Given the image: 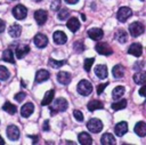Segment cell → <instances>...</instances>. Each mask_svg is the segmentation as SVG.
I'll return each mask as SVG.
<instances>
[{"instance_id": "cell-1", "label": "cell", "mask_w": 146, "mask_h": 145, "mask_svg": "<svg viewBox=\"0 0 146 145\" xmlns=\"http://www.w3.org/2000/svg\"><path fill=\"white\" fill-rule=\"evenodd\" d=\"M67 106H68L67 100H66L65 98L59 97V98H57V99L55 100V103H54L51 106H49V110H50L51 114H55V113H57V112H64V111L67 108Z\"/></svg>"}, {"instance_id": "cell-2", "label": "cell", "mask_w": 146, "mask_h": 145, "mask_svg": "<svg viewBox=\"0 0 146 145\" xmlns=\"http://www.w3.org/2000/svg\"><path fill=\"white\" fill-rule=\"evenodd\" d=\"M92 91V84L88 80H81L78 84V92L82 96H88Z\"/></svg>"}, {"instance_id": "cell-3", "label": "cell", "mask_w": 146, "mask_h": 145, "mask_svg": "<svg viewBox=\"0 0 146 145\" xmlns=\"http://www.w3.org/2000/svg\"><path fill=\"white\" fill-rule=\"evenodd\" d=\"M87 128L91 132L97 134V132H99L103 129V122L99 119H90L88 121V123H87Z\"/></svg>"}, {"instance_id": "cell-4", "label": "cell", "mask_w": 146, "mask_h": 145, "mask_svg": "<svg viewBox=\"0 0 146 145\" xmlns=\"http://www.w3.org/2000/svg\"><path fill=\"white\" fill-rule=\"evenodd\" d=\"M144 30H145V27L140 22H133L129 26V32L132 37H138V35L143 34Z\"/></svg>"}, {"instance_id": "cell-5", "label": "cell", "mask_w": 146, "mask_h": 145, "mask_svg": "<svg viewBox=\"0 0 146 145\" xmlns=\"http://www.w3.org/2000/svg\"><path fill=\"white\" fill-rule=\"evenodd\" d=\"M13 15L17 19H24L26 17V15H27V9L23 5H17L13 9Z\"/></svg>"}, {"instance_id": "cell-6", "label": "cell", "mask_w": 146, "mask_h": 145, "mask_svg": "<svg viewBox=\"0 0 146 145\" xmlns=\"http://www.w3.org/2000/svg\"><path fill=\"white\" fill-rule=\"evenodd\" d=\"M131 15H132V11H131L130 8H128V7H121V8L117 10L116 17H117V19H119L120 22L123 23V22H125Z\"/></svg>"}, {"instance_id": "cell-7", "label": "cell", "mask_w": 146, "mask_h": 145, "mask_svg": "<svg viewBox=\"0 0 146 145\" xmlns=\"http://www.w3.org/2000/svg\"><path fill=\"white\" fill-rule=\"evenodd\" d=\"M95 48H96V51H97L98 54H100V55L110 56V55H112V53H113L112 48H111V47H110L107 43H105V42H100V43H97Z\"/></svg>"}, {"instance_id": "cell-8", "label": "cell", "mask_w": 146, "mask_h": 145, "mask_svg": "<svg viewBox=\"0 0 146 145\" xmlns=\"http://www.w3.org/2000/svg\"><path fill=\"white\" fill-rule=\"evenodd\" d=\"M19 129L16 127V126H14V124H11V126H9L8 128H7V136H8V138L9 139H11V140H17L18 138H19Z\"/></svg>"}, {"instance_id": "cell-9", "label": "cell", "mask_w": 146, "mask_h": 145, "mask_svg": "<svg viewBox=\"0 0 146 145\" xmlns=\"http://www.w3.org/2000/svg\"><path fill=\"white\" fill-rule=\"evenodd\" d=\"M34 45L38 47V48H43L48 45V38L42 34V33H39L34 37Z\"/></svg>"}, {"instance_id": "cell-10", "label": "cell", "mask_w": 146, "mask_h": 145, "mask_svg": "<svg viewBox=\"0 0 146 145\" xmlns=\"http://www.w3.org/2000/svg\"><path fill=\"white\" fill-rule=\"evenodd\" d=\"M47 18H48L47 11H44V10H42V9L36 10V11L34 13V19L36 21V23H38L39 25H43V24L46 23Z\"/></svg>"}, {"instance_id": "cell-11", "label": "cell", "mask_w": 146, "mask_h": 145, "mask_svg": "<svg viewBox=\"0 0 146 145\" xmlns=\"http://www.w3.org/2000/svg\"><path fill=\"white\" fill-rule=\"evenodd\" d=\"M127 131H128V123H127L125 121L119 122V123L115 126V128H114V132H115V135L119 136V137L123 136Z\"/></svg>"}, {"instance_id": "cell-12", "label": "cell", "mask_w": 146, "mask_h": 145, "mask_svg": "<svg viewBox=\"0 0 146 145\" xmlns=\"http://www.w3.org/2000/svg\"><path fill=\"white\" fill-rule=\"evenodd\" d=\"M103 35H104L103 30L97 29V27H95V29H90V30L88 31V37H89L90 39L95 40V41L100 40V39L103 38Z\"/></svg>"}, {"instance_id": "cell-13", "label": "cell", "mask_w": 146, "mask_h": 145, "mask_svg": "<svg viewBox=\"0 0 146 145\" xmlns=\"http://www.w3.org/2000/svg\"><path fill=\"white\" fill-rule=\"evenodd\" d=\"M52 39H54V42L57 43V45H63L66 42L67 40V37L64 32L62 31H56L54 34H52Z\"/></svg>"}, {"instance_id": "cell-14", "label": "cell", "mask_w": 146, "mask_h": 145, "mask_svg": "<svg viewBox=\"0 0 146 145\" xmlns=\"http://www.w3.org/2000/svg\"><path fill=\"white\" fill-rule=\"evenodd\" d=\"M71 79H72V75L68 73V72H64V71H60L58 74H57V80L59 83L62 84H68L71 82Z\"/></svg>"}, {"instance_id": "cell-15", "label": "cell", "mask_w": 146, "mask_h": 145, "mask_svg": "<svg viewBox=\"0 0 146 145\" xmlns=\"http://www.w3.org/2000/svg\"><path fill=\"white\" fill-rule=\"evenodd\" d=\"M141 53H143V47H141V45H139V43H132V45L129 47V49H128V54L133 55V56H136V57H139V56L141 55Z\"/></svg>"}, {"instance_id": "cell-16", "label": "cell", "mask_w": 146, "mask_h": 145, "mask_svg": "<svg viewBox=\"0 0 146 145\" xmlns=\"http://www.w3.org/2000/svg\"><path fill=\"white\" fill-rule=\"evenodd\" d=\"M33 111H34L33 104H32V103H26L25 105L22 106V108H21V114H22L23 118H29V116L33 113Z\"/></svg>"}, {"instance_id": "cell-17", "label": "cell", "mask_w": 146, "mask_h": 145, "mask_svg": "<svg viewBox=\"0 0 146 145\" xmlns=\"http://www.w3.org/2000/svg\"><path fill=\"white\" fill-rule=\"evenodd\" d=\"M49 76H50V74H49L48 71H46V70H39V71L36 72V74H35V82H36V83L43 82V81L48 80Z\"/></svg>"}, {"instance_id": "cell-18", "label": "cell", "mask_w": 146, "mask_h": 145, "mask_svg": "<svg viewBox=\"0 0 146 145\" xmlns=\"http://www.w3.org/2000/svg\"><path fill=\"white\" fill-rule=\"evenodd\" d=\"M95 73L99 79H106L107 78V67L105 65H97L95 67Z\"/></svg>"}, {"instance_id": "cell-19", "label": "cell", "mask_w": 146, "mask_h": 145, "mask_svg": "<svg viewBox=\"0 0 146 145\" xmlns=\"http://www.w3.org/2000/svg\"><path fill=\"white\" fill-rule=\"evenodd\" d=\"M79 143L82 144V145H91L92 144V139H91V136L87 132H81L79 134Z\"/></svg>"}, {"instance_id": "cell-20", "label": "cell", "mask_w": 146, "mask_h": 145, "mask_svg": "<svg viewBox=\"0 0 146 145\" xmlns=\"http://www.w3.org/2000/svg\"><path fill=\"white\" fill-rule=\"evenodd\" d=\"M67 27L70 29V31L72 32H76L80 27V22L78 21L76 17H71L68 21H67Z\"/></svg>"}, {"instance_id": "cell-21", "label": "cell", "mask_w": 146, "mask_h": 145, "mask_svg": "<svg viewBox=\"0 0 146 145\" xmlns=\"http://www.w3.org/2000/svg\"><path fill=\"white\" fill-rule=\"evenodd\" d=\"M135 132L140 136V137H144L146 135V123L144 121H139L136 126H135Z\"/></svg>"}, {"instance_id": "cell-22", "label": "cell", "mask_w": 146, "mask_h": 145, "mask_svg": "<svg viewBox=\"0 0 146 145\" xmlns=\"http://www.w3.org/2000/svg\"><path fill=\"white\" fill-rule=\"evenodd\" d=\"M100 143H102L103 145H110V144L113 145V144H115V138H114V136H113L112 134L106 132V134H104V135L102 136Z\"/></svg>"}, {"instance_id": "cell-23", "label": "cell", "mask_w": 146, "mask_h": 145, "mask_svg": "<svg viewBox=\"0 0 146 145\" xmlns=\"http://www.w3.org/2000/svg\"><path fill=\"white\" fill-rule=\"evenodd\" d=\"M8 32H9V35H10V37H13V38H18V37L21 35L22 27H21L18 24H13V25L9 27Z\"/></svg>"}, {"instance_id": "cell-24", "label": "cell", "mask_w": 146, "mask_h": 145, "mask_svg": "<svg viewBox=\"0 0 146 145\" xmlns=\"http://www.w3.org/2000/svg\"><path fill=\"white\" fill-rule=\"evenodd\" d=\"M29 51H30V47L29 46H25V45L17 46V48H16V56H17V58H23Z\"/></svg>"}, {"instance_id": "cell-25", "label": "cell", "mask_w": 146, "mask_h": 145, "mask_svg": "<svg viewBox=\"0 0 146 145\" xmlns=\"http://www.w3.org/2000/svg\"><path fill=\"white\" fill-rule=\"evenodd\" d=\"M87 107H88V110L89 111H96V110H100V108H103L104 107V105H103V103L100 102V100H97V99H94V100H90L89 103H88V105H87Z\"/></svg>"}, {"instance_id": "cell-26", "label": "cell", "mask_w": 146, "mask_h": 145, "mask_svg": "<svg viewBox=\"0 0 146 145\" xmlns=\"http://www.w3.org/2000/svg\"><path fill=\"white\" fill-rule=\"evenodd\" d=\"M124 91H125L124 87H122V86H117V87H115V88L113 89V91H112V97H113V99L117 100L119 98H121V97L123 96Z\"/></svg>"}, {"instance_id": "cell-27", "label": "cell", "mask_w": 146, "mask_h": 145, "mask_svg": "<svg viewBox=\"0 0 146 145\" xmlns=\"http://www.w3.org/2000/svg\"><path fill=\"white\" fill-rule=\"evenodd\" d=\"M115 39H116L119 42L124 43V42H127V40H128V34H127V32H125L124 30L120 29V30H117L116 33H115Z\"/></svg>"}, {"instance_id": "cell-28", "label": "cell", "mask_w": 146, "mask_h": 145, "mask_svg": "<svg viewBox=\"0 0 146 145\" xmlns=\"http://www.w3.org/2000/svg\"><path fill=\"white\" fill-rule=\"evenodd\" d=\"M2 59L5 62H8V63H11L14 64L15 63V58H14V55H13V50L11 49H6L2 54Z\"/></svg>"}, {"instance_id": "cell-29", "label": "cell", "mask_w": 146, "mask_h": 145, "mask_svg": "<svg viewBox=\"0 0 146 145\" xmlns=\"http://www.w3.org/2000/svg\"><path fill=\"white\" fill-rule=\"evenodd\" d=\"M54 94H55L54 90H49V91H47L46 95H44V97H43V99H42V102H41V105H42V106L49 105V104L52 102V99H54Z\"/></svg>"}, {"instance_id": "cell-30", "label": "cell", "mask_w": 146, "mask_h": 145, "mask_svg": "<svg viewBox=\"0 0 146 145\" xmlns=\"http://www.w3.org/2000/svg\"><path fill=\"white\" fill-rule=\"evenodd\" d=\"M112 73L114 75V78H122L124 75V67L122 65H115L112 70Z\"/></svg>"}, {"instance_id": "cell-31", "label": "cell", "mask_w": 146, "mask_h": 145, "mask_svg": "<svg viewBox=\"0 0 146 145\" xmlns=\"http://www.w3.org/2000/svg\"><path fill=\"white\" fill-rule=\"evenodd\" d=\"M2 110H3L5 112H8L9 114H15V113L17 112V107H16L14 104L9 103V102H6V103L3 104Z\"/></svg>"}, {"instance_id": "cell-32", "label": "cell", "mask_w": 146, "mask_h": 145, "mask_svg": "<svg viewBox=\"0 0 146 145\" xmlns=\"http://www.w3.org/2000/svg\"><path fill=\"white\" fill-rule=\"evenodd\" d=\"M145 80H146V76H145V73L144 72H137L135 75H133V81L138 84H144L145 83Z\"/></svg>"}, {"instance_id": "cell-33", "label": "cell", "mask_w": 146, "mask_h": 145, "mask_svg": "<svg viewBox=\"0 0 146 145\" xmlns=\"http://www.w3.org/2000/svg\"><path fill=\"white\" fill-rule=\"evenodd\" d=\"M117 100H119V99H117ZM125 106H127V100H125V99H121V100H119V102L112 104V108H113L114 111L123 110Z\"/></svg>"}, {"instance_id": "cell-34", "label": "cell", "mask_w": 146, "mask_h": 145, "mask_svg": "<svg viewBox=\"0 0 146 145\" xmlns=\"http://www.w3.org/2000/svg\"><path fill=\"white\" fill-rule=\"evenodd\" d=\"M58 10H59L58 11V18L60 21H64L70 16V10L67 8H62V9H58Z\"/></svg>"}, {"instance_id": "cell-35", "label": "cell", "mask_w": 146, "mask_h": 145, "mask_svg": "<svg viewBox=\"0 0 146 145\" xmlns=\"http://www.w3.org/2000/svg\"><path fill=\"white\" fill-rule=\"evenodd\" d=\"M65 63H66L65 61H56V59H54V58H50L49 62H48L49 66H51V67H56V69L63 66Z\"/></svg>"}, {"instance_id": "cell-36", "label": "cell", "mask_w": 146, "mask_h": 145, "mask_svg": "<svg viewBox=\"0 0 146 145\" xmlns=\"http://www.w3.org/2000/svg\"><path fill=\"white\" fill-rule=\"evenodd\" d=\"M8 78H9V71L7 70V67L0 65V80L5 81V80H7Z\"/></svg>"}, {"instance_id": "cell-37", "label": "cell", "mask_w": 146, "mask_h": 145, "mask_svg": "<svg viewBox=\"0 0 146 145\" xmlns=\"http://www.w3.org/2000/svg\"><path fill=\"white\" fill-rule=\"evenodd\" d=\"M94 62H95V58H86L84 59V63H83V67H84V70L87 71V72H89L90 71V69H91V66H92V64H94Z\"/></svg>"}, {"instance_id": "cell-38", "label": "cell", "mask_w": 146, "mask_h": 145, "mask_svg": "<svg viewBox=\"0 0 146 145\" xmlns=\"http://www.w3.org/2000/svg\"><path fill=\"white\" fill-rule=\"evenodd\" d=\"M59 7H60V0H54L51 6H50V9L52 11H57L59 9Z\"/></svg>"}, {"instance_id": "cell-39", "label": "cell", "mask_w": 146, "mask_h": 145, "mask_svg": "<svg viewBox=\"0 0 146 145\" xmlns=\"http://www.w3.org/2000/svg\"><path fill=\"white\" fill-rule=\"evenodd\" d=\"M73 115H74V118L76 119V121H83V114H82V112H80L79 110L73 111Z\"/></svg>"}, {"instance_id": "cell-40", "label": "cell", "mask_w": 146, "mask_h": 145, "mask_svg": "<svg viewBox=\"0 0 146 145\" xmlns=\"http://www.w3.org/2000/svg\"><path fill=\"white\" fill-rule=\"evenodd\" d=\"M25 97H26V94L22 91V92H18V94H16V95H15V100H17V102L19 103V102H22Z\"/></svg>"}, {"instance_id": "cell-41", "label": "cell", "mask_w": 146, "mask_h": 145, "mask_svg": "<svg viewBox=\"0 0 146 145\" xmlns=\"http://www.w3.org/2000/svg\"><path fill=\"white\" fill-rule=\"evenodd\" d=\"M107 84L108 83H100V84H98V87H97V94H102L103 91H104V89L107 87Z\"/></svg>"}, {"instance_id": "cell-42", "label": "cell", "mask_w": 146, "mask_h": 145, "mask_svg": "<svg viewBox=\"0 0 146 145\" xmlns=\"http://www.w3.org/2000/svg\"><path fill=\"white\" fill-rule=\"evenodd\" d=\"M5 27H6V23L0 18V33L5 31Z\"/></svg>"}, {"instance_id": "cell-43", "label": "cell", "mask_w": 146, "mask_h": 145, "mask_svg": "<svg viewBox=\"0 0 146 145\" xmlns=\"http://www.w3.org/2000/svg\"><path fill=\"white\" fill-rule=\"evenodd\" d=\"M49 129H50V128H49V121L46 120L44 123H43V130H44V131H49Z\"/></svg>"}, {"instance_id": "cell-44", "label": "cell", "mask_w": 146, "mask_h": 145, "mask_svg": "<svg viewBox=\"0 0 146 145\" xmlns=\"http://www.w3.org/2000/svg\"><path fill=\"white\" fill-rule=\"evenodd\" d=\"M141 65H144V63H143V62H140V63H136V64H135V66H133V69H135V70H140V69L143 67Z\"/></svg>"}, {"instance_id": "cell-45", "label": "cell", "mask_w": 146, "mask_h": 145, "mask_svg": "<svg viewBox=\"0 0 146 145\" xmlns=\"http://www.w3.org/2000/svg\"><path fill=\"white\" fill-rule=\"evenodd\" d=\"M139 94H140V96H145V95H146V94H145V86H143V87L140 88Z\"/></svg>"}, {"instance_id": "cell-46", "label": "cell", "mask_w": 146, "mask_h": 145, "mask_svg": "<svg viewBox=\"0 0 146 145\" xmlns=\"http://www.w3.org/2000/svg\"><path fill=\"white\" fill-rule=\"evenodd\" d=\"M67 3H70V5H74V3H76L79 0H65Z\"/></svg>"}, {"instance_id": "cell-47", "label": "cell", "mask_w": 146, "mask_h": 145, "mask_svg": "<svg viewBox=\"0 0 146 145\" xmlns=\"http://www.w3.org/2000/svg\"><path fill=\"white\" fill-rule=\"evenodd\" d=\"M31 138H33V143H35V142H38V136H30Z\"/></svg>"}, {"instance_id": "cell-48", "label": "cell", "mask_w": 146, "mask_h": 145, "mask_svg": "<svg viewBox=\"0 0 146 145\" xmlns=\"http://www.w3.org/2000/svg\"><path fill=\"white\" fill-rule=\"evenodd\" d=\"M3 144H5V140H3V139H2V137L0 136V145H3Z\"/></svg>"}, {"instance_id": "cell-49", "label": "cell", "mask_w": 146, "mask_h": 145, "mask_svg": "<svg viewBox=\"0 0 146 145\" xmlns=\"http://www.w3.org/2000/svg\"><path fill=\"white\" fill-rule=\"evenodd\" d=\"M34 1H36V2H39V1H41V0H34Z\"/></svg>"}, {"instance_id": "cell-50", "label": "cell", "mask_w": 146, "mask_h": 145, "mask_svg": "<svg viewBox=\"0 0 146 145\" xmlns=\"http://www.w3.org/2000/svg\"><path fill=\"white\" fill-rule=\"evenodd\" d=\"M141 1H143V0H141Z\"/></svg>"}]
</instances>
